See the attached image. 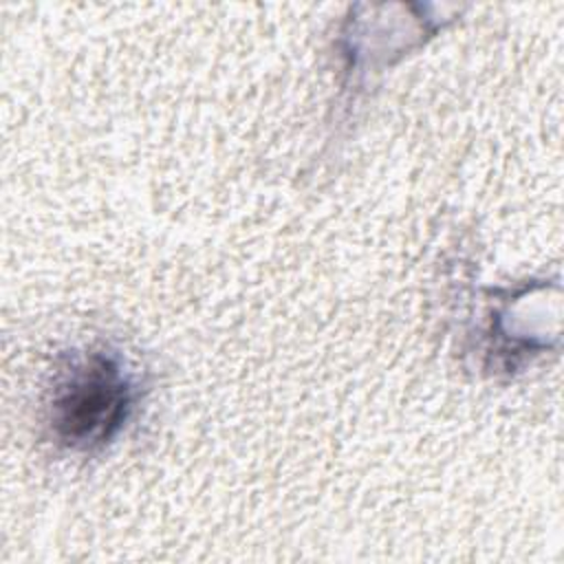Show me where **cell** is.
Listing matches in <instances>:
<instances>
[{
    "label": "cell",
    "mask_w": 564,
    "mask_h": 564,
    "mask_svg": "<svg viewBox=\"0 0 564 564\" xmlns=\"http://www.w3.org/2000/svg\"><path fill=\"white\" fill-rule=\"evenodd\" d=\"M137 386L115 352L93 350L75 357L53 386L48 421L59 445L93 452L126 425Z\"/></svg>",
    "instance_id": "6da1fadb"
}]
</instances>
